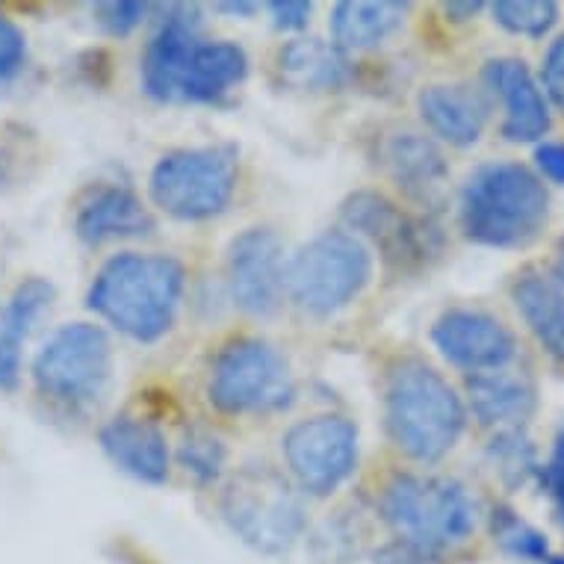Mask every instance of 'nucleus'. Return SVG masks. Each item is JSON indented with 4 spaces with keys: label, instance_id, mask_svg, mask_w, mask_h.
I'll return each instance as SVG.
<instances>
[{
    "label": "nucleus",
    "instance_id": "obj_30",
    "mask_svg": "<svg viewBox=\"0 0 564 564\" xmlns=\"http://www.w3.org/2000/svg\"><path fill=\"white\" fill-rule=\"evenodd\" d=\"M538 481H541V488L546 490V497L553 502L555 520L564 527V423L562 429L555 432L550 458H546L544 467L538 470Z\"/></svg>",
    "mask_w": 564,
    "mask_h": 564
},
{
    "label": "nucleus",
    "instance_id": "obj_1",
    "mask_svg": "<svg viewBox=\"0 0 564 564\" xmlns=\"http://www.w3.org/2000/svg\"><path fill=\"white\" fill-rule=\"evenodd\" d=\"M142 89L160 104H216L249 75L240 45L204 39L189 7H169L142 54Z\"/></svg>",
    "mask_w": 564,
    "mask_h": 564
},
{
    "label": "nucleus",
    "instance_id": "obj_12",
    "mask_svg": "<svg viewBox=\"0 0 564 564\" xmlns=\"http://www.w3.org/2000/svg\"><path fill=\"white\" fill-rule=\"evenodd\" d=\"M340 216L351 237L370 240L384 254V260L397 263L399 269L426 263L441 240L435 225L408 216L388 195L372 193V189L351 193L343 202Z\"/></svg>",
    "mask_w": 564,
    "mask_h": 564
},
{
    "label": "nucleus",
    "instance_id": "obj_32",
    "mask_svg": "<svg viewBox=\"0 0 564 564\" xmlns=\"http://www.w3.org/2000/svg\"><path fill=\"white\" fill-rule=\"evenodd\" d=\"M541 89H544L546 101L555 104L558 110H564V33L550 42L541 63Z\"/></svg>",
    "mask_w": 564,
    "mask_h": 564
},
{
    "label": "nucleus",
    "instance_id": "obj_22",
    "mask_svg": "<svg viewBox=\"0 0 564 564\" xmlns=\"http://www.w3.org/2000/svg\"><path fill=\"white\" fill-rule=\"evenodd\" d=\"M278 77L299 93H337L351 80L349 56L325 39H293L278 47Z\"/></svg>",
    "mask_w": 564,
    "mask_h": 564
},
{
    "label": "nucleus",
    "instance_id": "obj_25",
    "mask_svg": "<svg viewBox=\"0 0 564 564\" xmlns=\"http://www.w3.org/2000/svg\"><path fill=\"white\" fill-rule=\"evenodd\" d=\"M488 529L494 541L500 544V550L518 562L546 564L550 558V541L544 532H538L532 523L520 518L518 511H511L509 506H494L488 514Z\"/></svg>",
    "mask_w": 564,
    "mask_h": 564
},
{
    "label": "nucleus",
    "instance_id": "obj_8",
    "mask_svg": "<svg viewBox=\"0 0 564 564\" xmlns=\"http://www.w3.org/2000/svg\"><path fill=\"white\" fill-rule=\"evenodd\" d=\"M33 388L51 405L80 411L107 393L112 379V343L101 325L68 323L56 328L30 364Z\"/></svg>",
    "mask_w": 564,
    "mask_h": 564
},
{
    "label": "nucleus",
    "instance_id": "obj_5",
    "mask_svg": "<svg viewBox=\"0 0 564 564\" xmlns=\"http://www.w3.org/2000/svg\"><path fill=\"white\" fill-rule=\"evenodd\" d=\"M464 237L488 249H520L544 231L550 193L523 163H488L467 177L458 204Z\"/></svg>",
    "mask_w": 564,
    "mask_h": 564
},
{
    "label": "nucleus",
    "instance_id": "obj_24",
    "mask_svg": "<svg viewBox=\"0 0 564 564\" xmlns=\"http://www.w3.org/2000/svg\"><path fill=\"white\" fill-rule=\"evenodd\" d=\"M511 302L538 346L564 364V288L544 272H523L511 288Z\"/></svg>",
    "mask_w": 564,
    "mask_h": 564
},
{
    "label": "nucleus",
    "instance_id": "obj_14",
    "mask_svg": "<svg viewBox=\"0 0 564 564\" xmlns=\"http://www.w3.org/2000/svg\"><path fill=\"white\" fill-rule=\"evenodd\" d=\"M432 343L444 355V361L467 376L506 370L518 355V340L509 325L473 307H453L437 316L432 325Z\"/></svg>",
    "mask_w": 564,
    "mask_h": 564
},
{
    "label": "nucleus",
    "instance_id": "obj_19",
    "mask_svg": "<svg viewBox=\"0 0 564 564\" xmlns=\"http://www.w3.org/2000/svg\"><path fill=\"white\" fill-rule=\"evenodd\" d=\"M98 444L121 473L145 485H163L169 479L166 435L151 420L139 416H112L98 432Z\"/></svg>",
    "mask_w": 564,
    "mask_h": 564
},
{
    "label": "nucleus",
    "instance_id": "obj_28",
    "mask_svg": "<svg viewBox=\"0 0 564 564\" xmlns=\"http://www.w3.org/2000/svg\"><path fill=\"white\" fill-rule=\"evenodd\" d=\"M225 444L219 437L204 426H193L181 441V449H177V462L189 476H195V481L202 485H210V481L219 479V473L225 467Z\"/></svg>",
    "mask_w": 564,
    "mask_h": 564
},
{
    "label": "nucleus",
    "instance_id": "obj_26",
    "mask_svg": "<svg viewBox=\"0 0 564 564\" xmlns=\"http://www.w3.org/2000/svg\"><path fill=\"white\" fill-rule=\"evenodd\" d=\"M488 455L500 481L509 485V488H518V485L529 481L541 470V464L535 458V446H532L523 429L497 432L488 446Z\"/></svg>",
    "mask_w": 564,
    "mask_h": 564
},
{
    "label": "nucleus",
    "instance_id": "obj_21",
    "mask_svg": "<svg viewBox=\"0 0 564 564\" xmlns=\"http://www.w3.org/2000/svg\"><path fill=\"white\" fill-rule=\"evenodd\" d=\"M379 163L388 177L411 198L429 202L449 175L446 160L435 142L414 130L390 133L379 149Z\"/></svg>",
    "mask_w": 564,
    "mask_h": 564
},
{
    "label": "nucleus",
    "instance_id": "obj_31",
    "mask_svg": "<svg viewBox=\"0 0 564 564\" xmlns=\"http://www.w3.org/2000/svg\"><path fill=\"white\" fill-rule=\"evenodd\" d=\"M28 65V36L24 30L0 12V80H12Z\"/></svg>",
    "mask_w": 564,
    "mask_h": 564
},
{
    "label": "nucleus",
    "instance_id": "obj_16",
    "mask_svg": "<svg viewBox=\"0 0 564 564\" xmlns=\"http://www.w3.org/2000/svg\"><path fill=\"white\" fill-rule=\"evenodd\" d=\"M151 228H154V219H151L149 207L124 184L95 186L84 202L77 204L75 234L86 246L145 237L151 234Z\"/></svg>",
    "mask_w": 564,
    "mask_h": 564
},
{
    "label": "nucleus",
    "instance_id": "obj_6",
    "mask_svg": "<svg viewBox=\"0 0 564 564\" xmlns=\"http://www.w3.org/2000/svg\"><path fill=\"white\" fill-rule=\"evenodd\" d=\"M372 258L349 231H323L288 260L284 296L307 316L337 314L370 284Z\"/></svg>",
    "mask_w": 564,
    "mask_h": 564
},
{
    "label": "nucleus",
    "instance_id": "obj_37",
    "mask_svg": "<svg viewBox=\"0 0 564 564\" xmlns=\"http://www.w3.org/2000/svg\"><path fill=\"white\" fill-rule=\"evenodd\" d=\"M216 10L231 12V15H251V12L258 10V7H254V3H219Z\"/></svg>",
    "mask_w": 564,
    "mask_h": 564
},
{
    "label": "nucleus",
    "instance_id": "obj_15",
    "mask_svg": "<svg viewBox=\"0 0 564 564\" xmlns=\"http://www.w3.org/2000/svg\"><path fill=\"white\" fill-rule=\"evenodd\" d=\"M485 93L502 101L500 133L509 142H538L553 128L544 89L520 56H497L481 68Z\"/></svg>",
    "mask_w": 564,
    "mask_h": 564
},
{
    "label": "nucleus",
    "instance_id": "obj_10",
    "mask_svg": "<svg viewBox=\"0 0 564 564\" xmlns=\"http://www.w3.org/2000/svg\"><path fill=\"white\" fill-rule=\"evenodd\" d=\"M296 397L288 358L263 337H237L216 351L207 376V399L219 414H272Z\"/></svg>",
    "mask_w": 564,
    "mask_h": 564
},
{
    "label": "nucleus",
    "instance_id": "obj_36",
    "mask_svg": "<svg viewBox=\"0 0 564 564\" xmlns=\"http://www.w3.org/2000/svg\"><path fill=\"white\" fill-rule=\"evenodd\" d=\"M553 278L564 288V237L555 246V258H553Z\"/></svg>",
    "mask_w": 564,
    "mask_h": 564
},
{
    "label": "nucleus",
    "instance_id": "obj_7",
    "mask_svg": "<svg viewBox=\"0 0 564 564\" xmlns=\"http://www.w3.org/2000/svg\"><path fill=\"white\" fill-rule=\"evenodd\" d=\"M240 184V154L234 145L169 151L151 169L154 207L181 223L214 219L231 204Z\"/></svg>",
    "mask_w": 564,
    "mask_h": 564
},
{
    "label": "nucleus",
    "instance_id": "obj_3",
    "mask_svg": "<svg viewBox=\"0 0 564 564\" xmlns=\"http://www.w3.org/2000/svg\"><path fill=\"white\" fill-rule=\"evenodd\" d=\"M186 272L169 254L121 251L98 269L86 305L137 343H158L175 325Z\"/></svg>",
    "mask_w": 564,
    "mask_h": 564
},
{
    "label": "nucleus",
    "instance_id": "obj_20",
    "mask_svg": "<svg viewBox=\"0 0 564 564\" xmlns=\"http://www.w3.org/2000/svg\"><path fill=\"white\" fill-rule=\"evenodd\" d=\"M467 402L481 426L509 432L527 426L529 416L535 414L538 393L527 376L509 372L506 367V370L467 376Z\"/></svg>",
    "mask_w": 564,
    "mask_h": 564
},
{
    "label": "nucleus",
    "instance_id": "obj_23",
    "mask_svg": "<svg viewBox=\"0 0 564 564\" xmlns=\"http://www.w3.org/2000/svg\"><path fill=\"white\" fill-rule=\"evenodd\" d=\"M408 12H411V3H399V0H343V3H334L332 19H328L334 45L340 47L343 54L384 45L397 30H402Z\"/></svg>",
    "mask_w": 564,
    "mask_h": 564
},
{
    "label": "nucleus",
    "instance_id": "obj_11",
    "mask_svg": "<svg viewBox=\"0 0 564 564\" xmlns=\"http://www.w3.org/2000/svg\"><path fill=\"white\" fill-rule=\"evenodd\" d=\"M281 453L302 494L332 497L358 467V426L340 414L307 416L284 435Z\"/></svg>",
    "mask_w": 564,
    "mask_h": 564
},
{
    "label": "nucleus",
    "instance_id": "obj_27",
    "mask_svg": "<svg viewBox=\"0 0 564 564\" xmlns=\"http://www.w3.org/2000/svg\"><path fill=\"white\" fill-rule=\"evenodd\" d=\"M490 15L511 36L544 39L558 24L555 0H497L490 3Z\"/></svg>",
    "mask_w": 564,
    "mask_h": 564
},
{
    "label": "nucleus",
    "instance_id": "obj_9",
    "mask_svg": "<svg viewBox=\"0 0 564 564\" xmlns=\"http://www.w3.org/2000/svg\"><path fill=\"white\" fill-rule=\"evenodd\" d=\"M225 523L242 544L284 555L305 532V506L293 481L272 467H242L223 490Z\"/></svg>",
    "mask_w": 564,
    "mask_h": 564
},
{
    "label": "nucleus",
    "instance_id": "obj_35",
    "mask_svg": "<svg viewBox=\"0 0 564 564\" xmlns=\"http://www.w3.org/2000/svg\"><path fill=\"white\" fill-rule=\"evenodd\" d=\"M481 10H485V3H473V0H467V3H455V0H453V3H444L446 19L458 21V24L476 19Z\"/></svg>",
    "mask_w": 564,
    "mask_h": 564
},
{
    "label": "nucleus",
    "instance_id": "obj_2",
    "mask_svg": "<svg viewBox=\"0 0 564 564\" xmlns=\"http://www.w3.org/2000/svg\"><path fill=\"white\" fill-rule=\"evenodd\" d=\"M379 518L416 562L444 564L476 535L479 502L449 476L397 473L379 494Z\"/></svg>",
    "mask_w": 564,
    "mask_h": 564
},
{
    "label": "nucleus",
    "instance_id": "obj_17",
    "mask_svg": "<svg viewBox=\"0 0 564 564\" xmlns=\"http://www.w3.org/2000/svg\"><path fill=\"white\" fill-rule=\"evenodd\" d=\"M416 110L437 139L455 149H467L479 142L481 130L488 124L490 101L485 89L470 84H435L420 93Z\"/></svg>",
    "mask_w": 564,
    "mask_h": 564
},
{
    "label": "nucleus",
    "instance_id": "obj_13",
    "mask_svg": "<svg viewBox=\"0 0 564 564\" xmlns=\"http://www.w3.org/2000/svg\"><path fill=\"white\" fill-rule=\"evenodd\" d=\"M284 246L269 228H246L228 246L225 275L234 305L249 316H272L284 302Z\"/></svg>",
    "mask_w": 564,
    "mask_h": 564
},
{
    "label": "nucleus",
    "instance_id": "obj_18",
    "mask_svg": "<svg viewBox=\"0 0 564 564\" xmlns=\"http://www.w3.org/2000/svg\"><path fill=\"white\" fill-rule=\"evenodd\" d=\"M56 288L47 278L30 275L0 305V393H12L21 384V349L33 325L54 307Z\"/></svg>",
    "mask_w": 564,
    "mask_h": 564
},
{
    "label": "nucleus",
    "instance_id": "obj_33",
    "mask_svg": "<svg viewBox=\"0 0 564 564\" xmlns=\"http://www.w3.org/2000/svg\"><path fill=\"white\" fill-rule=\"evenodd\" d=\"M278 30H305L314 15V3L307 0H272L267 7Z\"/></svg>",
    "mask_w": 564,
    "mask_h": 564
},
{
    "label": "nucleus",
    "instance_id": "obj_38",
    "mask_svg": "<svg viewBox=\"0 0 564 564\" xmlns=\"http://www.w3.org/2000/svg\"><path fill=\"white\" fill-rule=\"evenodd\" d=\"M546 564H564V555H550V558H546Z\"/></svg>",
    "mask_w": 564,
    "mask_h": 564
},
{
    "label": "nucleus",
    "instance_id": "obj_29",
    "mask_svg": "<svg viewBox=\"0 0 564 564\" xmlns=\"http://www.w3.org/2000/svg\"><path fill=\"white\" fill-rule=\"evenodd\" d=\"M149 3H137V0H104L95 3L93 15L95 24L107 33V36H130L133 30L145 21L149 15Z\"/></svg>",
    "mask_w": 564,
    "mask_h": 564
},
{
    "label": "nucleus",
    "instance_id": "obj_4",
    "mask_svg": "<svg viewBox=\"0 0 564 564\" xmlns=\"http://www.w3.org/2000/svg\"><path fill=\"white\" fill-rule=\"evenodd\" d=\"M467 423L458 390L420 358H402L384 379V429L399 453L416 464H437L453 453Z\"/></svg>",
    "mask_w": 564,
    "mask_h": 564
},
{
    "label": "nucleus",
    "instance_id": "obj_34",
    "mask_svg": "<svg viewBox=\"0 0 564 564\" xmlns=\"http://www.w3.org/2000/svg\"><path fill=\"white\" fill-rule=\"evenodd\" d=\"M535 166L546 181L564 186V142H541L535 149Z\"/></svg>",
    "mask_w": 564,
    "mask_h": 564
}]
</instances>
